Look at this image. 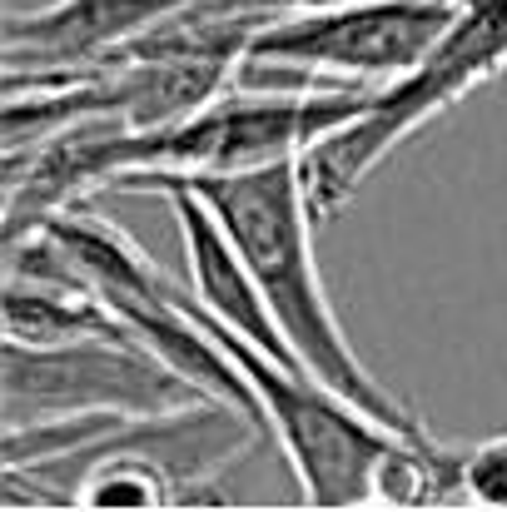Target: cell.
<instances>
[{
  "mask_svg": "<svg viewBox=\"0 0 507 512\" xmlns=\"http://www.w3.org/2000/svg\"><path fill=\"white\" fill-rule=\"evenodd\" d=\"M165 184H184L194 189L219 224L229 229V239L239 244V254L249 259L284 339L294 348V358L343 393L348 403H358L363 413H373L378 423H388L403 438L428 443L433 433L423 428V418L388 393V383L373 378V368L358 358V348L348 343L343 324L334 314V299L324 289L319 259H314V204L304 189V165L299 160H279V165H259V170H229V174H174V170H150L130 174L120 189H140L155 194Z\"/></svg>",
  "mask_w": 507,
  "mask_h": 512,
  "instance_id": "1",
  "label": "cell"
},
{
  "mask_svg": "<svg viewBox=\"0 0 507 512\" xmlns=\"http://www.w3.org/2000/svg\"><path fill=\"white\" fill-rule=\"evenodd\" d=\"M507 70V0H463L458 20L448 35L433 45V55L383 85L373 105L343 125L338 135L319 140L299 165H304V189L319 219H334L338 209L358 194V184L378 170L408 135H418L428 120L453 110L468 90L498 80Z\"/></svg>",
  "mask_w": 507,
  "mask_h": 512,
  "instance_id": "2",
  "label": "cell"
},
{
  "mask_svg": "<svg viewBox=\"0 0 507 512\" xmlns=\"http://www.w3.org/2000/svg\"><path fill=\"white\" fill-rule=\"evenodd\" d=\"M378 90L368 85H229L194 115L160 125V130H130L125 145V179L150 170L174 174H229L259 170L279 160H304L319 140L353 125ZM120 179V184H125ZM115 184V189H120Z\"/></svg>",
  "mask_w": 507,
  "mask_h": 512,
  "instance_id": "3",
  "label": "cell"
},
{
  "mask_svg": "<svg viewBox=\"0 0 507 512\" xmlns=\"http://www.w3.org/2000/svg\"><path fill=\"white\" fill-rule=\"evenodd\" d=\"M194 314L244 368V378L259 398L264 428L279 438V448L299 478L304 503H314V508L373 503V478L403 433H393L388 423H378L373 413L348 403L329 383H319L309 368L279 363L264 348H254L244 334L224 329L219 319L204 314L199 299H194Z\"/></svg>",
  "mask_w": 507,
  "mask_h": 512,
  "instance_id": "4",
  "label": "cell"
},
{
  "mask_svg": "<svg viewBox=\"0 0 507 512\" xmlns=\"http://www.w3.org/2000/svg\"><path fill=\"white\" fill-rule=\"evenodd\" d=\"M463 0H348L319 10L269 15L244 60L284 65L309 80H343L383 90L413 75L458 20Z\"/></svg>",
  "mask_w": 507,
  "mask_h": 512,
  "instance_id": "5",
  "label": "cell"
},
{
  "mask_svg": "<svg viewBox=\"0 0 507 512\" xmlns=\"http://www.w3.org/2000/svg\"><path fill=\"white\" fill-rule=\"evenodd\" d=\"M214 403L135 339H5V428L75 413L160 418ZM224 408V403H219Z\"/></svg>",
  "mask_w": 507,
  "mask_h": 512,
  "instance_id": "6",
  "label": "cell"
},
{
  "mask_svg": "<svg viewBox=\"0 0 507 512\" xmlns=\"http://www.w3.org/2000/svg\"><path fill=\"white\" fill-rule=\"evenodd\" d=\"M209 0H50L5 15V70H95L120 45Z\"/></svg>",
  "mask_w": 507,
  "mask_h": 512,
  "instance_id": "7",
  "label": "cell"
},
{
  "mask_svg": "<svg viewBox=\"0 0 507 512\" xmlns=\"http://www.w3.org/2000/svg\"><path fill=\"white\" fill-rule=\"evenodd\" d=\"M155 194H165V204L174 209V224H179V239H184L189 284H194V299L204 304V314L219 319L224 329L244 334L269 358L299 363L289 339H284V329H279V319H274V309H269V299H264V289H259V279H254V269H249V259L239 254V244L229 239L219 214L184 184H165Z\"/></svg>",
  "mask_w": 507,
  "mask_h": 512,
  "instance_id": "8",
  "label": "cell"
},
{
  "mask_svg": "<svg viewBox=\"0 0 507 512\" xmlns=\"http://www.w3.org/2000/svg\"><path fill=\"white\" fill-rule=\"evenodd\" d=\"M5 339L70 343V339H135V334L105 304V294L90 289L85 279L10 269V279H5Z\"/></svg>",
  "mask_w": 507,
  "mask_h": 512,
  "instance_id": "9",
  "label": "cell"
},
{
  "mask_svg": "<svg viewBox=\"0 0 507 512\" xmlns=\"http://www.w3.org/2000/svg\"><path fill=\"white\" fill-rule=\"evenodd\" d=\"M145 423H135L120 438V453H95V448L75 453L80 463H90L85 478H75V488H70L75 503H85V508H155V503H179L184 498V488L174 483V473L165 463L125 448L135 433H145Z\"/></svg>",
  "mask_w": 507,
  "mask_h": 512,
  "instance_id": "10",
  "label": "cell"
},
{
  "mask_svg": "<svg viewBox=\"0 0 507 512\" xmlns=\"http://www.w3.org/2000/svg\"><path fill=\"white\" fill-rule=\"evenodd\" d=\"M453 488H458V498L507 508V433L488 438V443L453 448Z\"/></svg>",
  "mask_w": 507,
  "mask_h": 512,
  "instance_id": "11",
  "label": "cell"
},
{
  "mask_svg": "<svg viewBox=\"0 0 507 512\" xmlns=\"http://www.w3.org/2000/svg\"><path fill=\"white\" fill-rule=\"evenodd\" d=\"M224 5H239V10H319V5H348V0H224Z\"/></svg>",
  "mask_w": 507,
  "mask_h": 512,
  "instance_id": "12",
  "label": "cell"
}]
</instances>
